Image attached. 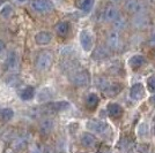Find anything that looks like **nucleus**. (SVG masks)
Listing matches in <instances>:
<instances>
[{"mask_svg": "<svg viewBox=\"0 0 155 153\" xmlns=\"http://www.w3.org/2000/svg\"><path fill=\"white\" fill-rule=\"evenodd\" d=\"M97 86L102 90V92L105 96L109 97L117 96L123 90V84L122 83H119V82H109L105 78H98Z\"/></svg>", "mask_w": 155, "mask_h": 153, "instance_id": "obj_1", "label": "nucleus"}, {"mask_svg": "<svg viewBox=\"0 0 155 153\" xmlns=\"http://www.w3.org/2000/svg\"><path fill=\"white\" fill-rule=\"evenodd\" d=\"M70 81L75 86H86L91 83V74L86 69H75L71 73Z\"/></svg>", "mask_w": 155, "mask_h": 153, "instance_id": "obj_2", "label": "nucleus"}, {"mask_svg": "<svg viewBox=\"0 0 155 153\" xmlns=\"http://www.w3.org/2000/svg\"><path fill=\"white\" fill-rule=\"evenodd\" d=\"M52 61H53V55L50 51H43L41 52L37 58H36V61H35V64H36V69L38 71H48V70L51 68L52 66Z\"/></svg>", "mask_w": 155, "mask_h": 153, "instance_id": "obj_3", "label": "nucleus"}, {"mask_svg": "<svg viewBox=\"0 0 155 153\" xmlns=\"http://www.w3.org/2000/svg\"><path fill=\"white\" fill-rule=\"evenodd\" d=\"M86 127L88 130H91V133L97 135H105L109 131V126L107 122L102 120H96V119H91L88 120L86 123Z\"/></svg>", "mask_w": 155, "mask_h": 153, "instance_id": "obj_4", "label": "nucleus"}, {"mask_svg": "<svg viewBox=\"0 0 155 153\" xmlns=\"http://www.w3.org/2000/svg\"><path fill=\"white\" fill-rule=\"evenodd\" d=\"M30 7L38 14H46L53 11V4L50 0H31Z\"/></svg>", "mask_w": 155, "mask_h": 153, "instance_id": "obj_5", "label": "nucleus"}, {"mask_svg": "<svg viewBox=\"0 0 155 153\" xmlns=\"http://www.w3.org/2000/svg\"><path fill=\"white\" fill-rule=\"evenodd\" d=\"M70 107V104L64 100H60V101H50L45 104V108L48 116H51V115L59 113V112H63L65 109H67Z\"/></svg>", "mask_w": 155, "mask_h": 153, "instance_id": "obj_6", "label": "nucleus"}, {"mask_svg": "<svg viewBox=\"0 0 155 153\" xmlns=\"http://www.w3.org/2000/svg\"><path fill=\"white\" fill-rule=\"evenodd\" d=\"M125 9L131 14L139 15L145 12V7L139 0H125Z\"/></svg>", "mask_w": 155, "mask_h": 153, "instance_id": "obj_7", "label": "nucleus"}, {"mask_svg": "<svg viewBox=\"0 0 155 153\" xmlns=\"http://www.w3.org/2000/svg\"><path fill=\"white\" fill-rule=\"evenodd\" d=\"M107 43H108V46L111 50H119L122 47L123 42H122V38H120V35H119L118 30L109 32V35L107 37Z\"/></svg>", "mask_w": 155, "mask_h": 153, "instance_id": "obj_8", "label": "nucleus"}, {"mask_svg": "<svg viewBox=\"0 0 155 153\" xmlns=\"http://www.w3.org/2000/svg\"><path fill=\"white\" fill-rule=\"evenodd\" d=\"M80 44H81V47L84 48V51L86 52H91V48H93V36H91V31L88 30H82L80 32Z\"/></svg>", "mask_w": 155, "mask_h": 153, "instance_id": "obj_9", "label": "nucleus"}, {"mask_svg": "<svg viewBox=\"0 0 155 153\" xmlns=\"http://www.w3.org/2000/svg\"><path fill=\"white\" fill-rule=\"evenodd\" d=\"M6 66L11 73H16L19 70V55L15 51H11L7 54Z\"/></svg>", "mask_w": 155, "mask_h": 153, "instance_id": "obj_10", "label": "nucleus"}, {"mask_svg": "<svg viewBox=\"0 0 155 153\" xmlns=\"http://www.w3.org/2000/svg\"><path fill=\"white\" fill-rule=\"evenodd\" d=\"M54 128V120L51 116H43L39 121V131L43 135H49Z\"/></svg>", "mask_w": 155, "mask_h": 153, "instance_id": "obj_11", "label": "nucleus"}, {"mask_svg": "<svg viewBox=\"0 0 155 153\" xmlns=\"http://www.w3.org/2000/svg\"><path fill=\"white\" fill-rule=\"evenodd\" d=\"M29 143H30V135L29 134H22L18 136L13 142V147L15 150H23V148H26L28 145H29Z\"/></svg>", "mask_w": 155, "mask_h": 153, "instance_id": "obj_12", "label": "nucleus"}, {"mask_svg": "<svg viewBox=\"0 0 155 153\" xmlns=\"http://www.w3.org/2000/svg\"><path fill=\"white\" fill-rule=\"evenodd\" d=\"M145 96V88L141 83H136L132 85L130 90V97L133 100H140Z\"/></svg>", "mask_w": 155, "mask_h": 153, "instance_id": "obj_13", "label": "nucleus"}, {"mask_svg": "<svg viewBox=\"0 0 155 153\" xmlns=\"http://www.w3.org/2000/svg\"><path fill=\"white\" fill-rule=\"evenodd\" d=\"M19 97L21 100H25V101H28V100H31L32 98L35 97V93H36V90L34 86H30V85H27V86H23L19 90Z\"/></svg>", "mask_w": 155, "mask_h": 153, "instance_id": "obj_14", "label": "nucleus"}, {"mask_svg": "<svg viewBox=\"0 0 155 153\" xmlns=\"http://www.w3.org/2000/svg\"><path fill=\"white\" fill-rule=\"evenodd\" d=\"M118 16H119V12H118L116 6L110 5V6H108L104 9L103 12L104 21H107V22H114V21H116L118 19Z\"/></svg>", "mask_w": 155, "mask_h": 153, "instance_id": "obj_15", "label": "nucleus"}, {"mask_svg": "<svg viewBox=\"0 0 155 153\" xmlns=\"http://www.w3.org/2000/svg\"><path fill=\"white\" fill-rule=\"evenodd\" d=\"M52 40V35L49 31H39L35 35V42L37 45L45 46L49 45Z\"/></svg>", "mask_w": 155, "mask_h": 153, "instance_id": "obj_16", "label": "nucleus"}, {"mask_svg": "<svg viewBox=\"0 0 155 153\" xmlns=\"http://www.w3.org/2000/svg\"><path fill=\"white\" fill-rule=\"evenodd\" d=\"M80 143H81V145L84 147H86V148H93V147L96 146L97 139L95 138L94 135L84 133V134H82L81 138H80Z\"/></svg>", "mask_w": 155, "mask_h": 153, "instance_id": "obj_17", "label": "nucleus"}, {"mask_svg": "<svg viewBox=\"0 0 155 153\" xmlns=\"http://www.w3.org/2000/svg\"><path fill=\"white\" fill-rule=\"evenodd\" d=\"M54 96V91L52 88H49V86H45L43 89H41V91L37 95V100L39 102H48L50 101L52 98Z\"/></svg>", "mask_w": 155, "mask_h": 153, "instance_id": "obj_18", "label": "nucleus"}, {"mask_svg": "<svg viewBox=\"0 0 155 153\" xmlns=\"http://www.w3.org/2000/svg\"><path fill=\"white\" fill-rule=\"evenodd\" d=\"M107 109H108L109 116H111L112 119H119L123 115V108L117 102H110V104H108Z\"/></svg>", "mask_w": 155, "mask_h": 153, "instance_id": "obj_19", "label": "nucleus"}, {"mask_svg": "<svg viewBox=\"0 0 155 153\" xmlns=\"http://www.w3.org/2000/svg\"><path fill=\"white\" fill-rule=\"evenodd\" d=\"M145 61H146V60H145V58L142 57V55L136 54V55L130 58L129 64L133 70H138V69H140L142 66L145 64Z\"/></svg>", "mask_w": 155, "mask_h": 153, "instance_id": "obj_20", "label": "nucleus"}, {"mask_svg": "<svg viewBox=\"0 0 155 153\" xmlns=\"http://www.w3.org/2000/svg\"><path fill=\"white\" fill-rule=\"evenodd\" d=\"M56 32L58 33L59 36H61V37H65L68 31H70V24H68V22H66V21H61V22H58L57 24H56Z\"/></svg>", "mask_w": 155, "mask_h": 153, "instance_id": "obj_21", "label": "nucleus"}, {"mask_svg": "<svg viewBox=\"0 0 155 153\" xmlns=\"http://www.w3.org/2000/svg\"><path fill=\"white\" fill-rule=\"evenodd\" d=\"M108 57H109V50L105 46L97 47L95 52L93 53V59H95V60H103Z\"/></svg>", "mask_w": 155, "mask_h": 153, "instance_id": "obj_22", "label": "nucleus"}, {"mask_svg": "<svg viewBox=\"0 0 155 153\" xmlns=\"http://www.w3.org/2000/svg\"><path fill=\"white\" fill-rule=\"evenodd\" d=\"M100 102V98L96 93H89L86 98V105L89 109H95Z\"/></svg>", "mask_w": 155, "mask_h": 153, "instance_id": "obj_23", "label": "nucleus"}, {"mask_svg": "<svg viewBox=\"0 0 155 153\" xmlns=\"http://www.w3.org/2000/svg\"><path fill=\"white\" fill-rule=\"evenodd\" d=\"M14 117V111L12 108H1L0 109V122L11 121Z\"/></svg>", "mask_w": 155, "mask_h": 153, "instance_id": "obj_24", "label": "nucleus"}, {"mask_svg": "<svg viewBox=\"0 0 155 153\" xmlns=\"http://www.w3.org/2000/svg\"><path fill=\"white\" fill-rule=\"evenodd\" d=\"M94 4H95V0H80L79 7H80V9L82 12L89 13L93 9V7H94Z\"/></svg>", "mask_w": 155, "mask_h": 153, "instance_id": "obj_25", "label": "nucleus"}, {"mask_svg": "<svg viewBox=\"0 0 155 153\" xmlns=\"http://www.w3.org/2000/svg\"><path fill=\"white\" fill-rule=\"evenodd\" d=\"M12 14H13V8H12V6H11L9 4H5V5H2L1 9H0V15H1L2 17L8 19V17H11V16H12Z\"/></svg>", "mask_w": 155, "mask_h": 153, "instance_id": "obj_26", "label": "nucleus"}, {"mask_svg": "<svg viewBox=\"0 0 155 153\" xmlns=\"http://www.w3.org/2000/svg\"><path fill=\"white\" fill-rule=\"evenodd\" d=\"M125 26H126V21H125V19H124L123 16H118V19L116 20V21H114V27H115V29L116 30H122V29H124L125 28Z\"/></svg>", "mask_w": 155, "mask_h": 153, "instance_id": "obj_27", "label": "nucleus"}, {"mask_svg": "<svg viewBox=\"0 0 155 153\" xmlns=\"http://www.w3.org/2000/svg\"><path fill=\"white\" fill-rule=\"evenodd\" d=\"M147 89L150 92H155V76H150L147 80Z\"/></svg>", "mask_w": 155, "mask_h": 153, "instance_id": "obj_28", "label": "nucleus"}, {"mask_svg": "<svg viewBox=\"0 0 155 153\" xmlns=\"http://www.w3.org/2000/svg\"><path fill=\"white\" fill-rule=\"evenodd\" d=\"M43 150L44 148H42L38 144H31L29 147V153H43Z\"/></svg>", "mask_w": 155, "mask_h": 153, "instance_id": "obj_29", "label": "nucleus"}, {"mask_svg": "<svg viewBox=\"0 0 155 153\" xmlns=\"http://www.w3.org/2000/svg\"><path fill=\"white\" fill-rule=\"evenodd\" d=\"M5 52H6V44H5V42H4V40H1V39H0V57H1V55H4V54H5Z\"/></svg>", "mask_w": 155, "mask_h": 153, "instance_id": "obj_30", "label": "nucleus"}, {"mask_svg": "<svg viewBox=\"0 0 155 153\" xmlns=\"http://www.w3.org/2000/svg\"><path fill=\"white\" fill-rule=\"evenodd\" d=\"M43 153H56V151H54V148L52 146H45L44 147V150H43Z\"/></svg>", "mask_w": 155, "mask_h": 153, "instance_id": "obj_31", "label": "nucleus"}, {"mask_svg": "<svg viewBox=\"0 0 155 153\" xmlns=\"http://www.w3.org/2000/svg\"><path fill=\"white\" fill-rule=\"evenodd\" d=\"M14 4H16V5H25L27 4L29 0H12Z\"/></svg>", "mask_w": 155, "mask_h": 153, "instance_id": "obj_32", "label": "nucleus"}, {"mask_svg": "<svg viewBox=\"0 0 155 153\" xmlns=\"http://www.w3.org/2000/svg\"><path fill=\"white\" fill-rule=\"evenodd\" d=\"M149 101H150V104L152 105H155V96H153L150 99H149Z\"/></svg>", "mask_w": 155, "mask_h": 153, "instance_id": "obj_33", "label": "nucleus"}, {"mask_svg": "<svg viewBox=\"0 0 155 153\" xmlns=\"http://www.w3.org/2000/svg\"><path fill=\"white\" fill-rule=\"evenodd\" d=\"M153 133L155 135V116H154V120H153Z\"/></svg>", "mask_w": 155, "mask_h": 153, "instance_id": "obj_34", "label": "nucleus"}, {"mask_svg": "<svg viewBox=\"0 0 155 153\" xmlns=\"http://www.w3.org/2000/svg\"><path fill=\"white\" fill-rule=\"evenodd\" d=\"M111 1H112V2H119L120 0H111Z\"/></svg>", "mask_w": 155, "mask_h": 153, "instance_id": "obj_35", "label": "nucleus"}, {"mask_svg": "<svg viewBox=\"0 0 155 153\" xmlns=\"http://www.w3.org/2000/svg\"><path fill=\"white\" fill-rule=\"evenodd\" d=\"M1 4H2V0H0V5H1Z\"/></svg>", "mask_w": 155, "mask_h": 153, "instance_id": "obj_36", "label": "nucleus"}, {"mask_svg": "<svg viewBox=\"0 0 155 153\" xmlns=\"http://www.w3.org/2000/svg\"><path fill=\"white\" fill-rule=\"evenodd\" d=\"M100 153H101V152H100Z\"/></svg>", "mask_w": 155, "mask_h": 153, "instance_id": "obj_37", "label": "nucleus"}]
</instances>
